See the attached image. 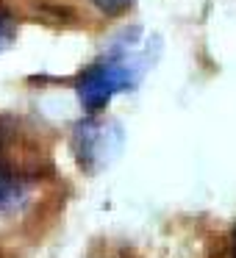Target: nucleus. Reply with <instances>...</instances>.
I'll list each match as a JSON object with an SVG mask.
<instances>
[{
	"label": "nucleus",
	"instance_id": "obj_3",
	"mask_svg": "<svg viewBox=\"0 0 236 258\" xmlns=\"http://www.w3.org/2000/svg\"><path fill=\"white\" fill-rule=\"evenodd\" d=\"M25 197V180L0 161V214L12 211Z\"/></svg>",
	"mask_w": 236,
	"mask_h": 258
},
{
	"label": "nucleus",
	"instance_id": "obj_2",
	"mask_svg": "<svg viewBox=\"0 0 236 258\" xmlns=\"http://www.w3.org/2000/svg\"><path fill=\"white\" fill-rule=\"evenodd\" d=\"M111 139H120V136L108 134L106 122H95V119L81 122L73 134V150L78 156V164L86 169H92L95 164H103L106 156L111 153Z\"/></svg>",
	"mask_w": 236,
	"mask_h": 258
},
{
	"label": "nucleus",
	"instance_id": "obj_5",
	"mask_svg": "<svg viewBox=\"0 0 236 258\" xmlns=\"http://www.w3.org/2000/svg\"><path fill=\"white\" fill-rule=\"evenodd\" d=\"M100 12H106V14H120V12H125L128 9V3L131 0H92Z\"/></svg>",
	"mask_w": 236,
	"mask_h": 258
},
{
	"label": "nucleus",
	"instance_id": "obj_6",
	"mask_svg": "<svg viewBox=\"0 0 236 258\" xmlns=\"http://www.w3.org/2000/svg\"><path fill=\"white\" fill-rule=\"evenodd\" d=\"M233 258H236V236H233Z\"/></svg>",
	"mask_w": 236,
	"mask_h": 258
},
{
	"label": "nucleus",
	"instance_id": "obj_1",
	"mask_svg": "<svg viewBox=\"0 0 236 258\" xmlns=\"http://www.w3.org/2000/svg\"><path fill=\"white\" fill-rule=\"evenodd\" d=\"M136 36L139 31L125 34L120 42H114V47L100 61L81 73L78 97L86 111L95 114L106 108L114 100V95L134 89L142 81L147 70V42H136Z\"/></svg>",
	"mask_w": 236,
	"mask_h": 258
},
{
	"label": "nucleus",
	"instance_id": "obj_4",
	"mask_svg": "<svg viewBox=\"0 0 236 258\" xmlns=\"http://www.w3.org/2000/svg\"><path fill=\"white\" fill-rule=\"evenodd\" d=\"M14 34H17V23H14L12 12L0 3V50H6V47L12 45Z\"/></svg>",
	"mask_w": 236,
	"mask_h": 258
}]
</instances>
